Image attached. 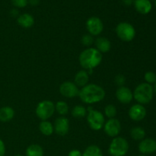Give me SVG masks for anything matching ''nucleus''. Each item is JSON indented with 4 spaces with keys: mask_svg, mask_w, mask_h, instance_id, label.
I'll use <instances>...</instances> for the list:
<instances>
[{
    "mask_svg": "<svg viewBox=\"0 0 156 156\" xmlns=\"http://www.w3.org/2000/svg\"><path fill=\"white\" fill-rule=\"evenodd\" d=\"M105 94L106 93L105 89L101 86L91 83L88 84L82 88V89L79 91V97L84 103L92 105L104 100Z\"/></svg>",
    "mask_w": 156,
    "mask_h": 156,
    "instance_id": "f03ea898",
    "label": "nucleus"
},
{
    "mask_svg": "<svg viewBox=\"0 0 156 156\" xmlns=\"http://www.w3.org/2000/svg\"><path fill=\"white\" fill-rule=\"evenodd\" d=\"M79 87L74 82L69 81L62 82L59 86V93L67 98H73L79 96Z\"/></svg>",
    "mask_w": 156,
    "mask_h": 156,
    "instance_id": "6e6552de",
    "label": "nucleus"
},
{
    "mask_svg": "<svg viewBox=\"0 0 156 156\" xmlns=\"http://www.w3.org/2000/svg\"><path fill=\"white\" fill-rule=\"evenodd\" d=\"M11 15L13 17H17L18 15V11L17 9H12L11 11Z\"/></svg>",
    "mask_w": 156,
    "mask_h": 156,
    "instance_id": "f704fd0d",
    "label": "nucleus"
},
{
    "mask_svg": "<svg viewBox=\"0 0 156 156\" xmlns=\"http://www.w3.org/2000/svg\"><path fill=\"white\" fill-rule=\"evenodd\" d=\"M146 110L144 106L140 104L134 105L129 108V117L133 121H141L146 117Z\"/></svg>",
    "mask_w": 156,
    "mask_h": 156,
    "instance_id": "f8f14e48",
    "label": "nucleus"
},
{
    "mask_svg": "<svg viewBox=\"0 0 156 156\" xmlns=\"http://www.w3.org/2000/svg\"><path fill=\"white\" fill-rule=\"evenodd\" d=\"M155 7H156V0H155Z\"/></svg>",
    "mask_w": 156,
    "mask_h": 156,
    "instance_id": "58836bf2",
    "label": "nucleus"
},
{
    "mask_svg": "<svg viewBox=\"0 0 156 156\" xmlns=\"http://www.w3.org/2000/svg\"><path fill=\"white\" fill-rule=\"evenodd\" d=\"M135 9L139 13L142 15L149 14L152 10V3L149 0H134Z\"/></svg>",
    "mask_w": 156,
    "mask_h": 156,
    "instance_id": "2eb2a0df",
    "label": "nucleus"
},
{
    "mask_svg": "<svg viewBox=\"0 0 156 156\" xmlns=\"http://www.w3.org/2000/svg\"><path fill=\"white\" fill-rule=\"evenodd\" d=\"M130 136L136 141H141L146 136V131L140 126H136L130 129Z\"/></svg>",
    "mask_w": 156,
    "mask_h": 156,
    "instance_id": "4be33fe9",
    "label": "nucleus"
},
{
    "mask_svg": "<svg viewBox=\"0 0 156 156\" xmlns=\"http://www.w3.org/2000/svg\"><path fill=\"white\" fill-rule=\"evenodd\" d=\"M86 27L88 34L91 36H98L103 31L104 24L100 18L94 16L87 20Z\"/></svg>",
    "mask_w": 156,
    "mask_h": 156,
    "instance_id": "1a4fd4ad",
    "label": "nucleus"
},
{
    "mask_svg": "<svg viewBox=\"0 0 156 156\" xmlns=\"http://www.w3.org/2000/svg\"><path fill=\"white\" fill-rule=\"evenodd\" d=\"M55 111V105L53 102L44 100L38 103L35 109V113L37 117L41 120H47L53 115Z\"/></svg>",
    "mask_w": 156,
    "mask_h": 156,
    "instance_id": "423d86ee",
    "label": "nucleus"
},
{
    "mask_svg": "<svg viewBox=\"0 0 156 156\" xmlns=\"http://www.w3.org/2000/svg\"><path fill=\"white\" fill-rule=\"evenodd\" d=\"M39 129L41 133L46 136H51L54 132L53 125L48 120H42L39 124Z\"/></svg>",
    "mask_w": 156,
    "mask_h": 156,
    "instance_id": "aec40b11",
    "label": "nucleus"
},
{
    "mask_svg": "<svg viewBox=\"0 0 156 156\" xmlns=\"http://www.w3.org/2000/svg\"><path fill=\"white\" fill-rule=\"evenodd\" d=\"M55 110H56V111L59 115H61L62 117H64V116L66 115L69 113V108L68 105L65 101H59L55 105Z\"/></svg>",
    "mask_w": 156,
    "mask_h": 156,
    "instance_id": "393cba45",
    "label": "nucleus"
},
{
    "mask_svg": "<svg viewBox=\"0 0 156 156\" xmlns=\"http://www.w3.org/2000/svg\"><path fill=\"white\" fill-rule=\"evenodd\" d=\"M87 110L82 105H76L72 110V115L75 118H83L87 116Z\"/></svg>",
    "mask_w": 156,
    "mask_h": 156,
    "instance_id": "b1692460",
    "label": "nucleus"
},
{
    "mask_svg": "<svg viewBox=\"0 0 156 156\" xmlns=\"http://www.w3.org/2000/svg\"><path fill=\"white\" fill-rule=\"evenodd\" d=\"M116 34L121 41L130 42L135 38L136 30L129 23L120 22L116 27Z\"/></svg>",
    "mask_w": 156,
    "mask_h": 156,
    "instance_id": "0eeeda50",
    "label": "nucleus"
},
{
    "mask_svg": "<svg viewBox=\"0 0 156 156\" xmlns=\"http://www.w3.org/2000/svg\"><path fill=\"white\" fill-rule=\"evenodd\" d=\"M82 156H103V153L100 148L95 145L88 146L82 153Z\"/></svg>",
    "mask_w": 156,
    "mask_h": 156,
    "instance_id": "5701e85b",
    "label": "nucleus"
},
{
    "mask_svg": "<svg viewBox=\"0 0 156 156\" xmlns=\"http://www.w3.org/2000/svg\"><path fill=\"white\" fill-rule=\"evenodd\" d=\"M87 111V122L89 127L95 131L101 129L105 123V117L102 113L98 111H95L91 107H89Z\"/></svg>",
    "mask_w": 156,
    "mask_h": 156,
    "instance_id": "39448f33",
    "label": "nucleus"
},
{
    "mask_svg": "<svg viewBox=\"0 0 156 156\" xmlns=\"http://www.w3.org/2000/svg\"><path fill=\"white\" fill-rule=\"evenodd\" d=\"M117 108H116V107L114 105H108L105 108V114L109 119L115 118L116 115H117Z\"/></svg>",
    "mask_w": 156,
    "mask_h": 156,
    "instance_id": "a878e982",
    "label": "nucleus"
},
{
    "mask_svg": "<svg viewBox=\"0 0 156 156\" xmlns=\"http://www.w3.org/2000/svg\"><path fill=\"white\" fill-rule=\"evenodd\" d=\"M153 90L155 91V93L156 94V82L154 83V87H153Z\"/></svg>",
    "mask_w": 156,
    "mask_h": 156,
    "instance_id": "c9c22d12",
    "label": "nucleus"
},
{
    "mask_svg": "<svg viewBox=\"0 0 156 156\" xmlns=\"http://www.w3.org/2000/svg\"><path fill=\"white\" fill-rule=\"evenodd\" d=\"M138 149L141 154H143V155L154 153L156 152V141L151 138L141 140L139 144Z\"/></svg>",
    "mask_w": 156,
    "mask_h": 156,
    "instance_id": "4468645a",
    "label": "nucleus"
},
{
    "mask_svg": "<svg viewBox=\"0 0 156 156\" xmlns=\"http://www.w3.org/2000/svg\"><path fill=\"white\" fill-rule=\"evenodd\" d=\"M116 97L119 102L123 105L129 104L133 98V94L129 88L126 86L119 87L116 91Z\"/></svg>",
    "mask_w": 156,
    "mask_h": 156,
    "instance_id": "ddd939ff",
    "label": "nucleus"
},
{
    "mask_svg": "<svg viewBox=\"0 0 156 156\" xmlns=\"http://www.w3.org/2000/svg\"><path fill=\"white\" fill-rule=\"evenodd\" d=\"M89 82V74L86 70H81L78 72L75 76L74 83L78 87L83 88L84 86L87 85Z\"/></svg>",
    "mask_w": 156,
    "mask_h": 156,
    "instance_id": "f3484780",
    "label": "nucleus"
},
{
    "mask_svg": "<svg viewBox=\"0 0 156 156\" xmlns=\"http://www.w3.org/2000/svg\"><path fill=\"white\" fill-rule=\"evenodd\" d=\"M27 2H28L31 5L35 6V5H37L39 4L40 0H27Z\"/></svg>",
    "mask_w": 156,
    "mask_h": 156,
    "instance_id": "72a5a7b5",
    "label": "nucleus"
},
{
    "mask_svg": "<svg viewBox=\"0 0 156 156\" xmlns=\"http://www.w3.org/2000/svg\"><path fill=\"white\" fill-rule=\"evenodd\" d=\"M121 1L123 2V4H124L125 5L129 6L133 3L134 0H121Z\"/></svg>",
    "mask_w": 156,
    "mask_h": 156,
    "instance_id": "473e14b6",
    "label": "nucleus"
},
{
    "mask_svg": "<svg viewBox=\"0 0 156 156\" xmlns=\"http://www.w3.org/2000/svg\"><path fill=\"white\" fill-rule=\"evenodd\" d=\"M105 133L110 137H117L121 131L120 122L116 118L109 119L104 125Z\"/></svg>",
    "mask_w": 156,
    "mask_h": 156,
    "instance_id": "9d476101",
    "label": "nucleus"
},
{
    "mask_svg": "<svg viewBox=\"0 0 156 156\" xmlns=\"http://www.w3.org/2000/svg\"><path fill=\"white\" fill-rule=\"evenodd\" d=\"M94 44H95L96 49L101 53H108L111 49V41L108 38L104 37H98L96 38L94 41Z\"/></svg>",
    "mask_w": 156,
    "mask_h": 156,
    "instance_id": "dca6fc26",
    "label": "nucleus"
},
{
    "mask_svg": "<svg viewBox=\"0 0 156 156\" xmlns=\"http://www.w3.org/2000/svg\"><path fill=\"white\" fill-rule=\"evenodd\" d=\"M144 79L146 80V83L148 84H154L156 82V74L152 71H149L146 73L144 76Z\"/></svg>",
    "mask_w": 156,
    "mask_h": 156,
    "instance_id": "cd10ccee",
    "label": "nucleus"
},
{
    "mask_svg": "<svg viewBox=\"0 0 156 156\" xmlns=\"http://www.w3.org/2000/svg\"><path fill=\"white\" fill-rule=\"evenodd\" d=\"M103 56L96 48H87L79 55V63L81 66L86 70L88 74H92L93 69L98 66L102 62Z\"/></svg>",
    "mask_w": 156,
    "mask_h": 156,
    "instance_id": "f257e3e1",
    "label": "nucleus"
},
{
    "mask_svg": "<svg viewBox=\"0 0 156 156\" xmlns=\"http://www.w3.org/2000/svg\"><path fill=\"white\" fill-rule=\"evenodd\" d=\"M12 3L17 8H24L27 5V0H12Z\"/></svg>",
    "mask_w": 156,
    "mask_h": 156,
    "instance_id": "c756f323",
    "label": "nucleus"
},
{
    "mask_svg": "<svg viewBox=\"0 0 156 156\" xmlns=\"http://www.w3.org/2000/svg\"><path fill=\"white\" fill-rule=\"evenodd\" d=\"M114 82L117 84V86H124L125 83H126V78H125V76H123V75L118 74L117 76H116L115 79H114Z\"/></svg>",
    "mask_w": 156,
    "mask_h": 156,
    "instance_id": "c85d7f7f",
    "label": "nucleus"
},
{
    "mask_svg": "<svg viewBox=\"0 0 156 156\" xmlns=\"http://www.w3.org/2000/svg\"><path fill=\"white\" fill-rule=\"evenodd\" d=\"M127 140L121 136L114 137L110 143L108 152L111 156H125L129 151Z\"/></svg>",
    "mask_w": 156,
    "mask_h": 156,
    "instance_id": "20e7f679",
    "label": "nucleus"
},
{
    "mask_svg": "<svg viewBox=\"0 0 156 156\" xmlns=\"http://www.w3.org/2000/svg\"><path fill=\"white\" fill-rule=\"evenodd\" d=\"M81 42L85 47H90V46L92 45L94 42V40L93 38V36H91L89 34H87L83 35L82 37V39H81Z\"/></svg>",
    "mask_w": 156,
    "mask_h": 156,
    "instance_id": "bb28decb",
    "label": "nucleus"
},
{
    "mask_svg": "<svg viewBox=\"0 0 156 156\" xmlns=\"http://www.w3.org/2000/svg\"><path fill=\"white\" fill-rule=\"evenodd\" d=\"M133 94V98L140 105H147L150 103L153 98V87L152 85L146 82L141 83L137 85Z\"/></svg>",
    "mask_w": 156,
    "mask_h": 156,
    "instance_id": "7ed1b4c3",
    "label": "nucleus"
},
{
    "mask_svg": "<svg viewBox=\"0 0 156 156\" xmlns=\"http://www.w3.org/2000/svg\"><path fill=\"white\" fill-rule=\"evenodd\" d=\"M15 156H23V155H15Z\"/></svg>",
    "mask_w": 156,
    "mask_h": 156,
    "instance_id": "4c0bfd02",
    "label": "nucleus"
},
{
    "mask_svg": "<svg viewBox=\"0 0 156 156\" xmlns=\"http://www.w3.org/2000/svg\"><path fill=\"white\" fill-rule=\"evenodd\" d=\"M68 156H82V153L78 149H73L69 152Z\"/></svg>",
    "mask_w": 156,
    "mask_h": 156,
    "instance_id": "2f4dec72",
    "label": "nucleus"
},
{
    "mask_svg": "<svg viewBox=\"0 0 156 156\" xmlns=\"http://www.w3.org/2000/svg\"><path fill=\"white\" fill-rule=\"evenodd\" d=\"M5 146L2 140L0 139V156H5Z\"/></svg>",
    "mask_w": 156,
    "mask_h": 156,
    "instance_id": "7c9ffc66",
    "label": "nucleus"
},
{
    "mask_svg": "<svg viewBox=\"0 0 156 156\" xmlns=\"http://www.w3.org/2000/svg\"><path fill=\"white\" fill-rule=\"evenodd\" d=\"M15 116V111L9 106L2 107L0 108V121L7 123L11 121Z\"/></svg>",
    "mask_w": 156,
    "mask_h": 156,
    "instance_id": "6ab92c4d",
    "label": "nucleus"
},
{
    "mask_svg": "<svg viewBox=\"0 0 156 156\" xmlns=\"http://www.w3.org/2000/svg\"><path fill=\"white\" fill-rule=\"evenodd\" d=\"M54 131L57 135L66 136L69 131V121L66 117H59L55 120L53 125Z\"/></svg>",
    "mask_w": 156,
    "mask_h": 156,
    "instance_id": "9b49d317",
    "label": "nucleus"
},
{
    "mask_svg": "<svg viewBox=\"0 0 156 156\" xmlns=\"http://www.w3.org/2000/svg\"><path fill=\"white\" fill-rule=\"evenodd\" d=\"M26 156H44L43 148L38 144H32L26 149Z\"/></svg>",
    "mask_w": 156,
    "mask_h": 156,
    "instance_id": "412c9836",
    "label": "nucleus"
},
{
    "mask_svg": "<svg viewBox=\"0 0 156 156\" xmlns=\"http://www.w3.org/2000/svg\"><path fill=\"white\" fill-rule=\"evenodd\" d=\"M138 156H146V155H143V154H141V155H138Z\"/></svg>",
    "mask_w": 156,
    "mask_h": 156,
    "instance_id": "e433bc0d",
    "label": "nucleus"
},
{
    "mask_svg": "<svg viewBox=\"0 0 156 156\" xmlns=\"http://www.w3.org/2000/svg\"><path fill=\"white\" fill-rule=\"evenodd\" d=\"M17 22L24 28H30L34 24V18L30 14L24 13L18 17Z\"/></svg>",
    "mask_w": 156,
    "mask_h": 156,
    "instance_id": "a211bd4d",
    "label": "nucleus"
}]
</instances>
